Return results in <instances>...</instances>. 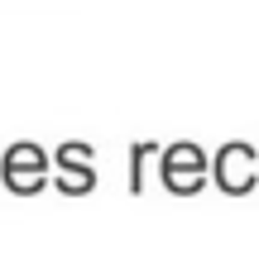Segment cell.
I'll list each match as a JSON object with an SVG mask.
<instances>
[{"mask_svg": "<svg viewBox=\"0 0 259 254\" xmlns=\"http://www.w3.org/2000/svg\"><path fill=\"white\" fill-rule=\"evenodd\" d=\"M44 173H48V154L38 149V144H15V149L5 154V163H0V182H5L10 192H19V197L44 187Z\"/></svg>", "mask_w": 259, "mask_h": 254, "instance_id": "6da1fadb", "label": "cell"}, {"mask_svg": "<svg viewBox=\"0 0 259 254\" xmlns=\"http://www.w3.org/2000/svg\"><path fill=\"white\" fill-rule=\"evenodd\" d=\"M154 149H158L154 139H139L135 149H130V192H144V159H149Z\"/></svg>", "mask_w": 259, "mask_h": 254, "instance_id": "5b68a950", "label": "cell"}, {"mask_svg": "<svg viewBox=\"0 0 259 254\" xmlns=\"http://www.w3.org/2000/svg\"><path fill=\"white\" fill-rule=\"evenodd\" d=\"M254 163H259V149L254 144H226L221 154H216V187L231 192V197H240V192L254 187Z\"/></svg>", "mask_w": 259, "mask_h": 254, "instance_id": "7a4b0ae2", "label": "cell"}, {"mask_svg": "<svg viewBox=\"0 0 259 254\" xmlns=\"http://www.w3.org/2000/svg\"><path fill=\"white\" fill-rule=\"evenodd\" d=\"M53 159L63 163V173H67V178H58V187H63L67 197H72V192L82 197V192H92V187H96V173H92V163H87V159H92V144H82V139L72 144V139H67L63 149L53 154Z\"/></svg>", "mask_w": 259, "mask_h": 254, "instance_id": "277c9868", "label": "cell"}, {"mask_svg": "<svg viewBox=\"0 0 259 254\" xmlns=\"http://www.w3.org/2000/svg\"><path fill=\"white\" fill-rule=\"evenodd\" d=\"M163 182L173 192H187V197H192L206 182V154L197 149V144H173V149H163Z\"/></svg>", "mask_w": 259, "mask_h": 254, "instance_id": "3957f363", "label": "cell"}]
</instances>
